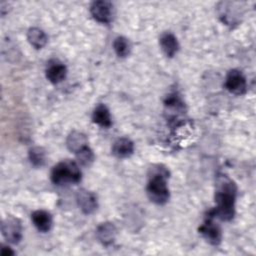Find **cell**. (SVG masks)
<instances>
[{
  "label": "cell",
  "instance_id": "6da1fadb",
  "mask_svg": "<svg viewBox=\"0 0 256 256\" xmlns=\"http://www.w3.org/2000/svg\"><path fill=\"white\" fill-rule=\"evenodd\" d=\"M237 187L235 182L228 176L222 174L216 179L215 202L216 207L209 213L215 218L229 221L235 214V200Z\"/></svg>",
  "mask_w": 256,
  "mask_h": 256
},
{
  "label": "cell",
  "instance_id": "7a4b0ae2",
  "mask_svg": "<svg viewBox=\"0 0 256 256\" xmlns=\"http://www.w3.org/2000/svg\"><path fill=\"white\" fill-rule=\"evenodd\" d=\"M169 178V170L161 165H152L148 171V183L146 187L147 196L151 202L163 205L169 200V188L167 180Z\"/></svg>",
  "mask_w": 256,
  "mask_h": 256
},
{
  "label": "cell",
  "instance_id": "3957f363",
  "mask_svg": "<svg viewBox=\"0 0 256 256\" xmlns=\"http://www.w3.org/2000/svg\"><path fill=\"white\" fill-rule=\"evenodd\" d=\"M50 178L51 181L58 186L75 184L81 180V171L78 163L66 159L52 168Z\"/></svg>",
  "mask_w": 256,
  "mask_h": 256
},
{
  "label": "cell",
  "instance_id": "277c9868",
  "mask_svg": "<svg viewBox=\"0 0 256 256\" xmlns=\"http://www.w3.org/2000/svg\"><path fill=\"white\" fill-rule=\"evenodd\" d=\"M1 232L3 237L11 244H17L22 239L21 221L13 216L5 218L1 224Z\"/></svg>",
  "mask_w": 256,
  "mask_h": 256
},
{
  "label": "cell",
  "instance_id": "5b68a950",
  "mask_svg": "<svg viewBox=\"0 0 256 256\" xmlns=\"http://www.w3.org/2000/svg\"><path fill=\"white\" fill-rule=\"evenodd\" d=\"M213 219L214 217L208 213L205 221L199 227V232L208 243L212 245H218L222 239V232L219 225L215 223Z\"/></svg>",
  "mask_w": 256,
  "mask_h": 256
},
{
  "label": "cell",
  "instance_id": "8992f818",
  "mask_svg": "<svg viewBox=\"0 0 256 256\" xmlns=\"http://www.w3.org/2000/svg\"><path fill=\"white\" fill-rule=\"evenodd\" d=\"M225 87L232 94L242 95L247 90L246 78L241 71L232 69L226 75Z\"/></svg>",
  "mask_w": 256,
  "mask_h": 256
},
{
  "label": "cell",
  "instance_id": "52a82bcc",
  "mask_svg": "<svg viewBox=\"0 0 256 256\" xmlns=\"http://www.w3.org/2000/svg\"><path fill=\"white\" fill-rule=\"evenodd\" d=\"M90 13L96 21L108 24L113 18V5L105 0L94 1L90 6Z\"/></svg>",
  "mask_w": 256,
  "mask_h": 256
},
{
  "label": "cell",
  "instance_id": "ba28073f",
  "mask_svg": "<svg viewBox=\"0 0 256 256\" xmlns=\"http://www.w3.org/2000/svg\"><path fill=\"white\" fill-rule=\"evenodd\" d=\"M76 201L84 214H92L98 207L97 196L93 192L85 189H81L77 192Z\"/></svg>",
  "mask_w": 256,
  "mask_h": 256
},
{
  "label": "cell",
  "instance_id": "9c48e42d",
  "mask_svg": "<svg viewBox=\"0 0 256 256\" xmlns=\"http://www.w3.org/2000/svg\"><path fill=\"white\" fill-rule=\"evenodd\" d=\"M46 78L53 84L62 82L67 75L66 66L57 59H52L47 63L45 70Z\"/></svg>",
  "mask_w": 256,
  "mask_h": 256
},
{
  "label": "cell",
  "instance_id": "30bf717a",
  "mask_svg": "<svg viewBox=\"0 0 256 256\" xmlns=\"http://www.w3.org/2000/svg\"><path fill=\"white\" fill-rule=\"evenodd\" d=\"M117 236V228L112 222H103L96 229V237L102 245H111Z\"/></svg>",
  "mask_w": 256,
  "mask_h": 256
},
{
  "label": "cell",
  "instance_id": "8fae6325",
  "mask_svg": "<svg viewBox=\"0 0 256 256\" xmlns=\"http://www.w3.org/2000/svg\"><path fill=\"white\" fill-rule=\"evenodd\" d=\"M66 145L67 148L73 152L74 154L81 151L83 148L88 146V139L87 136L77 130H74L69 133L66 139Z\"/></svg>",
  "mask_w": 256,
  "mask_h": 256
},
{
  "label": "cell",
  "instance_id": "7c38bea8",
  "mask_svg": "<svg viewBox=\"0 0 256 256\" xmlns=\"http://www.w3.org/2000/svg\"><path fill=\"white\" fill-rule=\"evenodd\" d=\"M31 220L34 226L40 232H48L53 224L52 216L48 211L45 210H36L31 214Z\"/></svg>",
  "mask_w": 256,
  "mask_h": 256
},
{
  "label": "cell",
  "instance_id": "4fadbf2b",
  "mask_svg": "<svg viewBox=\"0 0 256 256\" xmlns=\"http://www.w3.org/2000/svg\"><path fill=\"white\" fill-rule=\"evenodd\" d=\"M111 150L117 158H127L134 152V143L129 138L122 137L113 143Z\"/></svg>",
  "mask_w": 256,
  "mask_h": 256
},
{
  "label": "cell",
  "instance_id": "5bb4252c",
  "mask_svg": "<svg viewBox=\"0 0 256 256\" xmlns=\"http://www.w3.org/2000/svg\"><path fill=\"white\" fill-rule=\"evenodd\" d=\"M159 44L167 57H173L179 49L178 40L171 32L163 33L159 38Z\"/></svg>",
  "mask_w": 256,
  "mask_h": 256
},
{
  "label": "cell",
  "instance_id": "9a60e30c",
  "mask_svg": "<svg viewBox=\"0 0 256 256\" xmlns=\"http://www.w3.org/2000/svg\"><path fill=\"white\" fill-rule=\"evenodd\" d=\"M92 121L101 127L108 128L111 126V115L108 108L104 104H99L95 107L92 113Z\"/></svg>",
  "mask_w": 256,
  "mask_h": 256
},
{
  "label": "cell",
  "instance_id": "2e32d148",
  "mask_svg": "<svg viewBox=\"0 0 256 256\" xmlns=\"http://www.w3.org/2000/svg\"><path fill=\"white\" fill-rule=\"evenodd\" d=\"M27 39H28V42L36 49L43 48L46 45L48 40L45 32L38 27H32L28 30Z\"/></svg>",
  "mask_w": 256,
  "mask_h": 256
},
{
  "label": "cell",
  "instance_id": "e0dca14e",
  "mask_svg": "<svg viewBox=\"0 0 256 256\" xmlns=\"http://www.w3.org/2000/svg\"><path fill=\"white\" fill-rule=\"evenodd\" d=\"M113 49L118 57L125 58L131 51L130 41L124 36H118L113 41Z\"/></svg>",
  "mask_w": 256,
  "mask_h": 256
},
{
  "label": "cell",
  "instance_id": "ac0fdd59",
  "mask_svg": "<svg viewBox=\"0 0 256 256\" xmlns=\"http://www.w3.org/2000/svg\"><path fill=\"white\" fill-rule=\"evenodd\" d=\"M29 160L32 165L35 167H41L45 164L46 161V152L42 147L36 146L29 150L28 152Z\"/></svg>",
  "mask_w": 256,
  "mask_h": 256
},
{
  "label": "cell",
  "instance_id": "d6986e66",
  "mask_svg": "<svg viewBox=\"0 0 256 256\" xmlns=\"http://www.w3.org/2000/svg\"><path fill=\"white\" fill-rule=\"evenodd\" d=\"M75 155L77 157L78 163L82 166H90L94 161V153L89 146L83 148Z\"/></svg>",
  "mask_w": 256,
  "mask_h": 256
},
{
  "label": "cell",
  "instance_id": "ffe728a7",
  "mask_svg": "<svg viewBox=\"0 0 256 256\" xmlns=\"http://www.w3.org/2000/svg\"><path fill=\"white\" fill-rule=\"evenodd\" d=\"M0 253L2 256H8V255H14V251L8 247V246H5V245H2L1 246V250H0Z\"/></svg>",
  "mask_w": 256,
  "mask_h": 256
}]
</instances>
